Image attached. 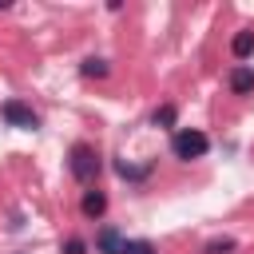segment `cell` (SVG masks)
Listing matches in <instances>:
<instances>
[{
  "instance_id": "1",
  "label": "cell",
  "mask_w": 254,
  "mask_h": 254,
  "mask_svg": "<svg viewBox=\"0 0 254 254\" xmlns=\"http://www.w3.org/2000/svg\"><path fill=\"white\" fill-rule=\"evenodd\" d=\"M206 151H210V139H206V131H198V127H179V131L171 135V155L183 159V163L202 159Z\"/></svg>"
},
{
  "instance_id": "2",
  "label": "cell",
  "mask_w": 254,
  "mask_h": 254,
  "mask_svg": "<svg viewBox=\"0 0 254 254\" xmlns=\"http://www.w3.org/2000/svg\"><path fill=\"white\" fill-rule=\"evenodd\" d=\"M67 167H71V175H75L79 183H91V179L99 175V155H95V147H87V143H75V147H71V159H67Z\"/></svg>"
},
{
  "instance_id": "3",
  "label": "cell",
  "mask_w": 254,
  "mask_h": 254,
  "mask_svg": "<svg viewBox=\"0 0 254 254\" xmlns=\"http://www.w3.org/2000/svg\"><path fill=\"white\" fill-rule=\"evenodd\" d=\"M0 115H4V123H8V127H20V131H36V127H40L36 111H32L28 103H20V99L0 103Z\"/></svg>"
},
{
  "instance_id": "4",
  "label": "cell",
  "mask_w": 254,
  "mask_h": 254,
  "mask_svg": "<svg viewBox=\"0 0 254 254\" xmlns=\"http://www.w3.org/2000/svg\"><path fill=\"white\" fill-rule=\"evenodd\" d=\"M95 250H99V254H127V238H123L115 226H103V230L95 234Z\"/></svg>"
},
{
  "instance_id": "5",
  "label": "cell",
  "mask_w": 254,
  "mask_h": 254,
  "mask_svg": "<svg viewBox=\"0 0 254 254\" xmlns=\"http://www.w3.org/2000/svg\"><path fill=\"white\" fill-rule=\"evenodd\" d=\"M230 91L234 95H250L254 91V67H246V64L230 67Z\"/></svg>"
},
{
  "instance_id": "6",
  "label": "cell",
  "mask_w": 254,
  "mask_h": 254,
  "mask_svg": "<svg viewBox=\"0 0 254 254\" xmlns=\"http://www.w3.org/2000/svg\"><path fill=\"white\" fill-rule=\"evenodd\" d=\"M103 210H107V194H103V190H87V194H83V214H87V218H99Z\"/></svg>"
},
{
  "instance_id": "7",
  "label": "cell",
  "mask_w": 254,
  "mask_h": 254,
  "mask_svg": "<svg viewBox=\"0 0 254 254\" xmlns=\"http://www.w3.org/2000/svg\"><path fill=\"white\" fill-rule=\"evenodd\" d=\"M230 52H234L238 60H246V56L254 52V32H238V36L230 40Z\"/></svg>"
},
{
  "instance_id": "8",
  "label": "cell",
  "mask_w": 254,
  "mask_h": 254,
  "mask_svg": "<svg viewBox=\"0 0 254 254\" xmlns=\"http://www.w3.org/2000/svg\"><path fill=\"white\" fill-rule=\"evenodd\" d=\"M115 171H119L123 179H131V183H139V179L151 175V167H131V163H115Z\"/></svg>"
},
{
  "instance_id": "9",
  "label": "cell",
  "mask_w": 254,
  "mask_h": 254,
  "mask_svg": "<svg viewBox=\"0 0 254 254\" xmlns=\"http://www.w3.org/2000/svg\"><path fill=\"white\" fill-rule=\"evenodd\" d=\"M79 71H83V75L103 79V75H107V60H95V56H91V60H83V67H79Z\"/></svg>"
},
{
  "instance_id": "10",
  "label": "cell",
  "mask_w": 254,
  "mask_h": 254,
  "mask_svg": "<svg viewBox=\"0 0 254 254\" xmlns=\"http://www.w3.org/2000/svg\"><path fill=\"white\" fill-rule=\"evenodd\" d=\"M155 127H175V103H163L155 111Z\"/></svg>"
},
{
  "instance_id": "11",
  "label": "cell",
  "mask_w": 254,
  "mask_h": 254,
  "mask_svg": "<svg viewBox=\"0 0 254 254\" xmlns=\"http://www.w3.org/2000/svg\"><path fill=\"white\" fill-rule=\"evenodd\" d=\"M222 250H234V238H214V242H206V254H222Z\"/></svg>"
},
{
  "instance_id": "12",
  "label": "cell",
  "mask_w": 254,
  "mask_h": 254,
  "mask_svg": "<svg viewBox=\"0 0 254 254\" xmlns=\"http://www.w3.org/2000/svg\"><path fill=\"white\" fill-rule=\"evenodd\" d=\"M127 254H155V246L147 238H135V242H127Z\"/></svg>"
},
{
  "instance_id": "13",
  "label": "cell",
  "mask_w": 254,
  "mask_h": 254,
  "mask_svg": "<svg viewBox=\"0 0 254 254\" xmlns=\"http://www.w3.org/2000/svg\"><path fill=\"white\" fill-rule=\"evenodd\" d=\"M64 254H87V242H83V238H67Z\"/></svg>"
}]
</instances>
